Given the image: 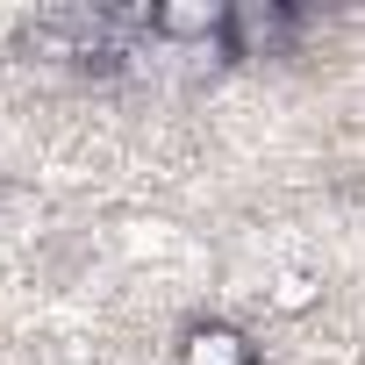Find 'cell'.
Listing matches in <instances>:
<instances>
[{"label":"cell","mask_w":365,"mask_h":365,"mask_svg":"<svg viewBox=\"0 0 365 365\" xmlns=\"http://www.w3.org/2000/svg\"><path fill=\"white\" fill-rule=\"evenodd\" d=\"M294 29H301V15L279 8V0H265V8H230L222 51H230V58H279V51L294 43Z\"/></svg>","instance_id":"6da1fadb"},{"label":"cell","mask_w":365,"mask_h":365,"mask_svg":"<svg viewBox=\"0 0 365 365\" xmlns=\"http://www.w3.org/2000/svg\"><path fill=\"white\" fill-rule=\"evenodd\" d=\"M150 36L158 43H222L230 36V8L222 0H158L150 8Z\"/></svg>","instance_id":"7a4b0ae2"},{"label":"cell","mask_w":365,"mask_h":365,"mask_svg":"<svg viewBox=\"0 0 365 365\" xmlns=\"http://www.w3.org/2000/svg\"><path fill=\"white\" fill-rule=\"evenodd\" d=\"M179 358H187V365H251V344L230 322H194L187 344H179Z\"/></svg>","instance_id":"3957f363"}]
</instances>
